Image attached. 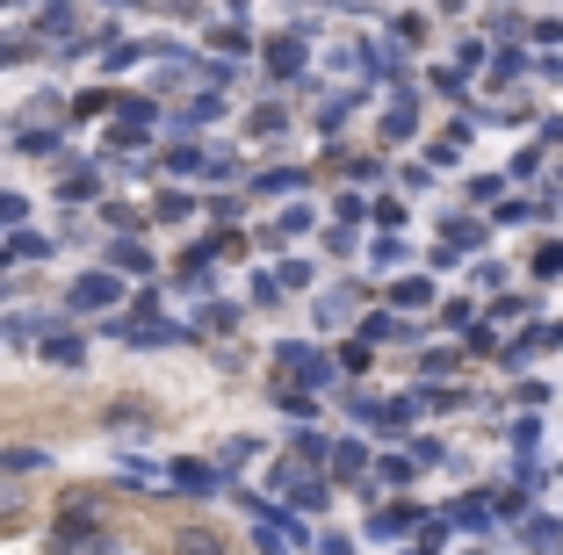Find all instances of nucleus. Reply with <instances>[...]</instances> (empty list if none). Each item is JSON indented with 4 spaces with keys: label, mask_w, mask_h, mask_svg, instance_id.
Segmentation results:
<instances>
[{
    "label": "nucleus",
    "mask_w": 563,
    "mask_h": 555,
    "mask_svg": "<svg viewBox=\"0 0 563 555\" xmlns=\"http://www.w3.org/2000/svg\"><path fill=\"white\" fill-rule=\"evenodd\" d=\"M275 382H297V390H311V397H325L332 382H340V368H332V354H311L303 340H289L275 354Z\"/></svg>",
    "instance_id": "1"
},
{
    "label": "nucleus",
    "mask_w": 563,
    "mask_h": 555,
    "mask_svg": "<svg viewBox=\"0 0 563 555\" xmlns=\"http://www.w3.org/2000/svg\"><path fill=\"white\" fill-rule=\"evenodd\" d=\"M267 484H275V498L289 512H325V498H332V490L311 476V462H297V455H282L275 469H267Z\"/></svg>",
    "instance_id": "2"
},
{
    "label": "nucleus",
    "mask_w": 563,
    "mask_h": 555,
    "mask_svg": "<svg viewBox=\"0 0 563 555\" xmlns=\"http://www.w3.org/2000/svg\"><path fill=\"white\" fill-rule=\"evenodd\" d=\"M117 303H123V275H109V267H87V275L66 289L73 318H117Z\"/></svg>",
    "instance_id": "3"
},
{
    "label": "nucleus",
    "mask_w": 563,
    "mask_h": 555,
    "mask_svg": "<svg viewBox=\"0 0 563 555\" xmlns=\"http://www.w3.org/2000/svg\"><path fill=\"white\" fill-rule=\"evenodd\" d=\"M354 340H362L368 354H376V346H412L419 325H412V318H398V311H368L362 325H354Z\"/></svg>",
    "instance_id": "4"
},
{
    "label": "nucleus",
    "mask_w": 563,
    "mask_h": 555,
    "mask_svg": "<svg viewBox=\"0 0 563 555\" xmlns=\"http://www.w3.org/2000/svg\"><path fill=\"white\" fill-rule=\"evenodd\" d=\"M166 484L188 490V498H217V490H232V476L217 469V462H166Z\"/></svg>",
    "instance_id": "5"
},
{
    "label": "nucleus",
    "mask_w": 563,
    "mask_h": 555,
    "mask_svg": "<svg viewBox=\"0 0 563 555\" xmlns=\"http://www.w3.org/2000/svg\"><path fill=\"white\" fill-rule=\"evenodd\" d=\"M427 526V506H412V498H390L383 512H368V534L376 541H405V534H419Z\"/></svg>",
    "instance_id": "6"
},
{
    "label": "nucleus",
    "mask_w": 563,
    "mask_h": 555,
    "mask_svg": "<svg viewBox=\"0 0 563 555\" xmlns=\"http://www.w3.org/2000/svg\"><path fill=\"white\" fill-rule=\"evenodd\" d=\"M267 73H275V80H303V66H311V44H303V36L297 30H289V36H267Z\"/></svg>",
    "instance_id": "7"
},
{
    "label": "nucleus",
    "mask_w": 563,
    "mask_h": 555,
    "mask_svg": "<svg viewBox=\"0 0 563 555\" xmlns=\"http://www.w3.org/2000/svg\"><path fill=\"white\" fill-rule=\"evenodd\" d=\"M383 137H390V145L419 137V87L398 80V95H390V109H383Z\"/></svg>",
    "instance_id": "8"
},
{
    "label": "nucleus",
    "mask_w": 563,
    "mask_h": 555,
    "mask_svg": "<svg viewBox=\"0 0 563 555\" xmlns=\"http://www.w3.org/2000/svg\"><path fill=\"white\" fill-rule=\"evenodd\" d=\"M36 354H44V360H58V368H80V360H87V340H80L73 325H44Z\"/></svg>",
    "instance_id": "9"
},
{
    "label": "nucleus",
    "mask_w": 563,
    "mask_h": 555,
    "mask_svg": "<svg viewBox=\"0 0 563 555\" xmlns=\"http://www.w3.org/2000/svg\"><path fill=\"white\" fill-rule=\"evenodd\" d=\"M484 238H492V217H448V224H441V245L455 253V260H463V253H477Z\"/></svg>",
    "instance_id": "10"
},
{
    "label": "nucleus",
    "mask_w": 563,
    "mask_h": 555,
    "mask_svg": "<svg viewBox=\"0 0 563 555\" xmlns=\"http://www.w3.org/2000/svg\"><path fill=\"white\" fill-rule=\"evenodd\" d=\"M498 512H492V490H463L455 506H448V526H463V534H484Z\"/></svg>",
    "instance_id": "11"
},
{
    "label": "nucleus",
    "mask_w": 563,
    "mask_h": 555,
    "mask_svg": "<svg viewBox=\"0 0 563 555\" xmlns=\"http://www.w3.org/2000/svg\"><path fill=\"white\" fill-rule=\"evenodd\" d=\"M325 476H332V484H362V476H368V447L362 441H332Z\"/></svg>",
    "instance_id": "12"
},
{
    "label": "nucleus",
    "mask_w": 563,
    "mask_h": 555,
    "mask_svg": "<svg viewBox=\"0 0 563 555\" xmlns=\"http://www.w3.org/2000/svg\"><path fill=\"white\" fill-rule=\"evenodd\" d=\"M427 303H433V275H405V281H390V311H398V318L427 311Z\"/></svg>",
    "instance_id": "13"
},
{
    "label": "nucleus",
    "mask_w": 563,
    "mask_h": 555,
    "mask_svg": "<svg viewBox=\"0 0 563 555\" xmlns=\"http://www.w3.org/2000/svg\"><path fill=\"white\" fill-rule=\"evenodd\" d=\"M109 275H152L145 238H109Z\"/></svg>",
    "instance_id": "14"
},
{
    "label": "nucleus",
    "mask_w": 563,
    "mask_h": 555,
    "mask_svg": "<svg viewBox=\"0 0 563 555\" xmlns=\"http://www.w3.org/2000/svg\"><path fill=\"white\" fill-rule=\"evenodd\" d=\"M174 555H232V541L217 534V526H181V534H174Z\"/></svg>",
    "instance_id": "15"
},
{
    "label": "nucleus",
    "mask_w": 563,
    "mask_h": 555,
    "mask_svg": "<svg viewBox=\"0 0 563 555\" xmlns=\"http://www.w3.org/2000/svg\"><path fill=\"white\" fill-rule=\"evenodd\" d=\"M275 411H282V419H297V425H311L318 419V397L297 390V382H275Z\"/></svg>",
    "instance_id": "16"
},
{
    "label": "nucleus",
    "mask_w": 563,
    "mask_h": 555,
    "mask_svg": "<svg viewBox=\"0 0 563 555\" xmlns=\"http://www.w3.org/2000/svg\"><path fill=\"white\" fill-rule=\"evenodd\" d=\"M347 318H354V296H347V289H340V296H318V303H311V325H318V332L347 325Z\"/></svg>",
    "instance_id": "17"
},
{
    "label": "nucleus",
    "mask_w": 563,
    "mask_h": 555,
    "mask_svg": "<svg viewBox=\"0 0 563 555\" xmlns=\"http://www.w3.org/2000/svg\"><path fill=\"white\" fill-rule=\"evenodd\" d=\"M224 115V95H196L188 109H174V131H196V123H217Z\"/></svg>",
    "instance_id": "18"
},
{
    "label": "nucleus",
    "mask_w": 563,
    "mask_h": 555,
    "mask_svg": "<svg viewBox=\"0 0 563 555\" xmlns=\"http://www.w3.org/2000/svg\"><path fill=\"white\" fill-rule=\"evenodd\" d=\"M0 253H8V260H51V238H44V231H8Z\"/></svg>",
    "instance_id": "19"
},
{
    "label": "nucleus",
    "mask_w": 563,
    "mask_h": 555,
    "mask_svg": "<svg viewBox=\"0 0 563 555\" xmlns=\"http://www.w3.org/2000/svg\"><path fill=\"white\" fill-rule=\"evenodd\" d=\"M528 275H534V281H563V238H542V245H534Z\"/></svg>",
    "instance_id": "20"
},
{
    "label": "nucleus",
    "mask_w": 563,
    "mask_h": 555,
    "mask_svg": "<svg viewBox=\"0 0 563 555\" xmlns=\"http://www.w3.org/2000/svg\"><path fill=\"white\" fill-rule=\"evenodd\" d=\"M253 455H261V441H253V433H232V441L217 447V469L232 476V469H246V462H253Z\"/></svg>",
    "instance_id": "21"
},
{
    "label": "nucleus",
    "mask_w": 563,
    "mask_h": 555,
    "mask_svg": "<svg viewBox=\"0 0 563 555\" xmlns=\"http://www.w3.org/2000/svg\"><path fill=\"white\" fill-rule=\"evenodd\" d=\"M44 447H30V441H22V447H0V476H30V469H44Z\"/></svg>",
    "instance_id": "22"
},
{
    "label": "nucleus",
    "mask_w": 563,
    "mask_h": 555,
    "mask_svg": "<svg viewBox=\"0 0 563 555\" xmlns=\"http://www.w3.org/2000/svg\"><path fill=\"white\" fill-rule=\"evenodd\" d=\"M58 196H66V202H95L101 196V174H95V166H73V174L58 180Z\"/></svg>",
    "instance_id": "23"
},
{
    "label": "nucleus",
    "mask_w": 563,
    "mask_h": 555,
    "mask_svg": "<svg viewBox=\"0 0 563 555\" xmlns=\"http://www.w3.org/2000/svg\"><path fill=\"white\" fill-rule=\"evenodd\" d=\"M246 131L253 137H282V131H289V109H282V101H261V109L246 115Z\"/></svg>",
    "instance_id": "24"
},
{
    "label": "nucleus",
    "mask_w": 563,
    "mask_h": 555,
    "mask_svg": "<svg viewBox=\"0 0 563 555\" xmlns=\"http://www.w3.org/2000/svg\"><path fill=\"white\" fill-rule=\"evenodd\" d=\"M412 476H419V462H412V455H383V462H376V484H390L398 498H405V484H412Z\"/></svg>",
    "instance_id": "25"
},
{
    "label": "nucleus",
    "mask_w": 563,
    "mask_h": 555,
    "mask_svg": "<svg viewBox=\"0 0 563 555\" xmlns=\"http://www.w3.org/2000/svg\"><path fill=\"white\" fill-rule=\"evenodd\" d=\"M368 217L383 224V238H398V231H405V196H376V202H368Z\"/></svg>",
    "instance_id": "26"
},
{
    "label": "nucleus",
    "mask_w": 563,
    "mask_h": 555,
    "mask_svg": "<svg viewBox=\"0 0 563 555\" xmlns=\"http://www.w3.org/2000/svg\"><path fill=\"white\" fill-rule=\"evenodd\" d=\"M297 188H303V166H282V174L253 180V196H297Z\"/></svg>",
    "instance_id": "27"
},
{
    "label": "nucleus",
    "mask_w": 563,
    "mask_h": 555,
    "mask_svg": "<svg viewBox=\"0 0 563 555\" xmlns=\"http://www.w3.org/2000/svg\"><path fill=\"white\" fill-rule=\"evenodd\" d=\"M520 73H528V51H520V44H514V51H498V58H492V87H514Z\"/></svg>",
    "instance_id": "28"
},
{
    "label": "nucleus",
    "mask_w": 563,
    "mask_h": 555,
    "mask_svg": "<svg viewBox=\"0 0 563 555\" xmlns=\"http://www.w3.org/2000/svg\"><path fill=\"white\" fill-rule=\"evenodd\" d=\"M232 325H239V311H232V303H202L188 332H232Z\"/></svg>",
    "instance_id": "29"
},
{
    "label": "nucleus",
    "mask_w": 563,
    "mask_h": 555,
    "mask_svg": "<svg viewBox=\"0 0 563 555\" xmlns=\"http://www.w3.org/2000/svg\"><path fill=\"white\" fill-rule=\"evenodd\" d=\"M528 311H534L528 296H498L492 311H484V325H492V332H498V325H514V318H528Z\"/></svg>",
    "instance_id": "30"
},
{
    "label": "nucleus",
    "mask_w": 563,
    "mask_h": 555,
    "mask_svg": "<svg viewBox=\"0 0 563 555\" xmlns=\"http://www.w3.org/2000/svg\"><path fill=\"white\" fill-rule=\"evenodd\" d=\"M101 224L117 231V238H137V210L131 202H101Z\"/></svg>",
    "instance_id": "31"
},
{
    "label": "nucleus",
    "mask_w": 563,
    "mask_h": 555,
    "mask_svg": "<svg viewBox=\"0 0 563 555\" xmlns=\"http://www.w3.org/2000/svg\"><path fill=\"white\" fill-rule=\"evenodd\" d=\"M73 30H80L73 8H44V15H36V36H73Z\"/></svg>",
    "instance_id": "32"
},
{
    "label": "nucleus",
    "mask_w": 563,
    "mask_h": 555,
    "mask_svg": "<svg viewBox=\"0 0 563 555\" xmlns=\"http://www.w3.org/2000/svg\"><path fill=\"white\" fill-rule=\"evenodd\" d=\"M354 224H368V202L362 196H340V202H332V231H354Z\"/></svg>",
    "instance_id": "33"
},
{
    "label": "nucleus",
    "mask_w": 563,
    "mask_h": 555,
    "mask_svg": "<svg viewBox=\"0 0 563 555\" xmlns=\"http://www.w3.org/2000/svg\"><path fill=\"white\" fill-rule=\"evenodd\" d=\"M347 109H354V95H332L325 109H318V131H325V137H332V131H347Z\"/></svg>",
    "instance_id": "34"
},
{
    "label": "nucleus",
    "mask_w": 563,
    "mask_h": 555,
    "mask_svg": "<svg viewBox=\"0 0 563 555\" xmlns=\"http://www.w3.org/2000/svg\"><path fill=\"white\" fill-rule=\"evenodd\" d=\"M419 376H427V382L455 376V354H448V346H427V354H419Z\"/></svg>",
    "instance_id": "35"
},
{
    "label": "nucleus",
    "mask_w": 563,
    "mask_h": 555,
    "mask_svg": "<svg viewBox=\"0 0 563 555\" xmlns=\"http://www.w3.org/2000/svg\"><path fill=\"white\" fill-rule=\"evenodd\" d=\"M145 51H159V44H109V51H101V66H109V73H123V66H137Z\"/></svg>",
    "instance_id": "36"
},
{
    "label": "nucleus",
    "mask_w": 563,
    "mask_h": 555,
    "mask_svg": "<svg viewBox=\"0 0 563 555\" xmlns=\"http://www.w3.org/2000/svg\"><path fill=\"white\" fill-rule=\"evenodd\" d=\"M405 260V238H383V231H376V238H368V267H398Z\"/></svg>",
    "instance_id": "37"
},
{
    "label": "nucleus",
    "mask_w": 563,
    "mask_h": 555,
    "mask_svg": "<svg viewBox=\"0 0 563 555\" xmlns=\"http://www.w3.org/2000/svg\"><path fill=\"white\" fill-rule=\"evenodd\" d=\"M477 66H492V44H477V36H470V44L455 51V73H463V80H470V73H477Z\"/></svg>",
    "instance_id": "38"
},
{
    "label": "nucleus",
    "mask_w": 563,
    "mask_h": 555,
    "mask_svg": "<svg viewBox=\"0 0 563 555\" xmlns=\"http://www.w3.org/2000/svg\"><path fill=\"white\" fill-rule=\"evenodd\" d=\"M332 368H340V376H362V368H368V346H362V340H347L340 354H332Z\"/></svg>",
    "instance_id": "39"
},
{
    "label": "nucleus",
    "mask_w": 563,
    "mask_h": 555,
    "mask_svg": "<svg viewBox=\"0 0 563 555\" xmlns=\"http://www.w3.org/2000/svg\"><path fill=\"white\" fill-rule=\"evenodd\" d=\"M275 289H282V296H297V289H311V267H303V260H282Z\"/></svg>",
    "instance_id": "40"
},
{
    "label": "nucleus",
    "mask_w": 563,
    "mask_h": 555,
    "mask_svg": "<svg viewBox=\"0 0 563 555\" xmlns=\"http://www.w3.org/2000/svg\"><path fill=\"white\" fill-rule=\"evenodd\" d=\"M498 196H506V174H477V180H470V202H492V210H498Z\"/></svg>",
    "instance_id": "41"
},
{
    "label": "nucleus",
    "mask_w": 563,
    "mask_h": 555,
    "mask_svg": "<svg viewBox=\"0 0 563 555\" xmlns=\"http://www.w3.org/2000/svg\"><path fill=\"white\" fill-rule=\"evenodd\" d=\"M514 404H520V411H528V419H534V411L549 404V382H514Z\"/></svg>",
    "instance_id": "42"
},
{
    "label": "nucleus",
    "mask_w": 563,
    "mask_h": 555,
    "mask_svg": "<svg viewBox=\"0 0 563 555\" xmlns=\"http://www.w3.org/2000/svg\"><path fill=\"white\" fill-rule=\"evenodd\" d=\"M318 217H311V202H289V210H282V238H297V231H311Z\"/></svg>",
    "instance_id": "43"
},
{
    "label": "nucleus",
    "mask_w": 563,
    "mask_h": 555,
    "mask_svg": "<svg viewBox=\"0 0 563 555\" xmlns=\"http://www.w3.org/2000/svg\"><path fill=\"white\" fill-rule=\"evenodd\" d=\"M441 325H448V332H470V325H477V311L455 296V303H441Z\"/></svg>",
    "instance_id": "44"
},
{
    "label": "nucleus",
    "mask_w": 563,
    "mask_h": 555,
    "mask_svg": "<svg viewBox=\"0 0 563 555\" xmlns=\"http://www.w3.org/2000/svg\"><path fill=\"white\" fill-rule=\"evenodd\" d=\"M22 217H30V202H22V196H8V188H0V231H22Z\"/></svg>",
    "instance_id": "45"
},
{
    "label": "nucleus",
    "mask_w": 563,
    "mask_h": 555,
    "mask_svg": "<svg viewBox=\"0 0 563 555\" xmlns=\"http://www.w3.org/2000/svg\"><path fill=\"white\" fill-rule=\"evenodd\" d=\"M528 217H534V202L506 196V202H498V210H492V224H528Z\"/></svg>",
    "instance_id": "46"
},
{
    "label": "nucleus",
    "mask_w": 563,
    "mask_h": 555,
    "mask_svg": "<svg viewBox=\"0 0 563 555\" xmlns=\"http://www.w3.org/2000/svg\"><path fill=\"white\" fill-rule=\"evenodd\" d=\"M463 346H470V354H498V332H492V325H484V318H477V325L463 332Z\"/></svg>",
    "instance_id": "47"
},
{
    "label": "nucleus",
    "mask_w": 563,
    "mask_h": 555,
    "mask_svg": "<svg viewBox=\"0 0 563 555\" xmlns=\"http://www.w3.org/2000/svg\"><path fill=\"white\" fill-rule=\"evenodd\" d=\"M412 462H419V469H433V462H448V447L433 441V433H419V441H412Z\"/></svg>",
    "instance_id": "48"
},
{
    "label": "nucleus",
    "mask_w": 563,
    "mask_h": 555,
    "mask_svg": "<svg viewBox=\"0 0 563 555\" xmlns=\"http://www.w3.org/2000/svg\"><path fill=\"white\" fill-rule=\"evenodd\" d=\"M441 541H448V520H427V526H419V548H412V555H441Z\"/></svg>",
    "instance_id": "49"
},
{
    "label": "nucleus",
    "mask_w": 563,
    "mask_h": 555,
    "mask_svg": "<svg viewBox=\"0 0 563 555\" xmlns=\"http://www.w3.org/2000/svg\"><path fill=\"white\" fill-rule=\"evenodd\" d=\"M463 73H455V66H441V73H433V95H441V101H455V95H463Z\"/></svg>",
    "instance_id": "50"
},
{
    "label": "nucleus",
    "mask_w": 563,
    "mask_h": 555,
    "mask_svg": "<svg viewBox=\"0 0 563 555\" xmlns=\"http://www.w3.org/2000/svg\"><path fill=\"white\" fill-rule=\"evenodd\" d=\"M390 36H405V44H427V15H398V22H390Z\"/></svg>",
    "instance_id": "51"
},
{
    "label": "nucleus",
    "mask_w": 563,
    "mask_h": 555,
    "mask_svg": "<svg viewBox=\"0 0 563 555\" xmlns=\"http://www.w3.org/2000/svg\"><path fill=\"white\" fill-rule=\"evenodd\" d=\"M181 217H196V202L188 196H159V224H181Z\"/></svg>",
    "instance_id": "52"
},
{
    "label": "nucleus",
    "mask_w": 563,
    "mask_h": 555,
    "mask_svg": "<svg viewBox=\"0 0 563 555\" xmlns=\"http://www.w3.org/2000/svg\"><path fill=\"white\" fill-rule=\"evenodd\" d=\"M109 145H117V152H137V145H145V131H131V123H109Z\"/></svg>",
    "instance_id": "53"
},
{
    "label": "nucleus",
    "mask_w": 563,
    "mask_h": 555,
    "mask_svg": "<svg viewBox=\"0 0 563 555\" xmlns=\"http://www.w3.org/2000/svg\"><path fill=\"white\" fill-rule=\"evenodd\" d=\"M534 174H542V152H520V159L506 166V180H534Z\"/></svg>",
    "instance_id": "54"
},
{
    "label": "nucleus",
    "mask_w": 563,
    "mask_h": 555,
    "mask_svg": "<svg viewBox=\"0 0 563 555\" xmlns=\"http://www.w3.org/2000/svg\"><path fill=\"white\" fill-rule=\"evenodd\" d=\"M22 152H36V159H44V152H58V131H22Z\"/></svg>",
    "instance_id": "55"
},
{
    "label": "nucleus",
    "mask_w": 563,
    "mask_h": 555,
    "mask_svg": "<svg viewBox=\"0 0 563 555\" xmlns=\"http://www.w3.org/2000/svg\"><path fill=\"white\" fill-rule=\"evenodd\" d=\"M253 548H261V555H289V541H282V526H261V534H253Z\"/></svg>",
    "instance_id": "56"
},
{
    "label": "nucleus",
    "mask_w": 563,
    "mask_h": 555,
    "mask_svg": "<svg viewBox=\"0 0 563 555\" xmlns=\"http://www.w3.org/2000/svg\"><path fill=\"white\" fill-rule=\"evenodd\" d=\"M528 30H534V44H563V22H556V15H542V22H528Z\"/></svg>",
    "instance_id": "57"
},
{
    "label": "nucleus",
    "mask_w": 563,
    "mask_h": 555,
    "mask_svg": "<svg viewBox=\"0 0 563 555\" xmlns=\"http://www.w3.org/2000/svg\"><path fill=\"white\" fill-rule=\"evenodd\" d=\"M15 512H22V490L8 484V476H0V520H15Z\"/></svg>",
    "instance_id": "58"
},
{
    "label": "nucleus",
    "mask_w": 563,
    "mask_h": 555,
    "mask_svg": "<svg viewBox=\"0 0 563 555\" xmlns=\"http://www.w3.org/2000/svg\"><path fill=\"white\" fill-rule=\"evenodd\" d=\"M80 555H123V548H117V534H95V541H87Z\"/></svg>",
    "instance_id": "59"
},
{
    "label": "nucleus",
    "mask_w": 563,
    "mask_h": 555,
    "mask_svg": "<svg viewBox=\"0 0 563 555\" xmlns=\"http://www.w3.org/2000/svg\"><path fill=\"white\" fill-rule=\"evenodd\" d=\"M318 548H325V555H354V541H347V534H325Z\"/></svg>",
    "instance_id": "60"
},
{
    "label": "nucleus",
    "mask_w": 563,
    "mask_h": 555,
    "mask_svg": "<svg viewBox=\"0 0 563 555\" xmlns=\"http://www.w3.org/2000/svg\"><path fill=\"white\" fill-rule=\"evenodd\" d=\"M542 137H549V145H563V115H549V123H542Z\"/></svg>",
    "instance_id": "61"
},
{
    "label": "nucleus",
    "mask_w": 563,
    "mask_h": 555,
    "mask_svg": "<svg viewBox=\"0 0 563 555\" xmlns=\"http://www.w3.org/2000/svg\"><path fill=\"white\" fill-rule=\"evenodd\" d=\"M463 555H477V548H463Z\"/></svg>",
    "instance_id": "62"
}]
</instances>
